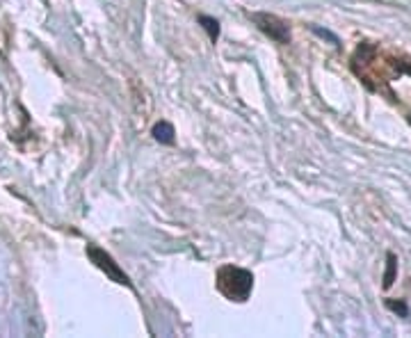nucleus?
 Returning a JSON list of instances; mask_svg holds the SVG:
<instances>
[{
    "label": "nucleus",
    "mask_w": 411,
    "mask_h": 338,
    "mask_svg": "<svg viewBox=\"0 0 411 338\" xmlns=\"http://www.w3.org/2000/svg\"><path fill=\"white\" fill-rule=\"evenodd\" d=\"M217 290L231 302H247L254 290V274L244 267L224 265L217 272Z\"/></svg>",
    "instance_id": "f257e3e1"
},
{
    "label": "nucleus",
    "mask_w": 411,
    "mask_h": 338,
    "mask_svg": "<svg viewBox=\"0 0 411 338\" xmlns=\"http://www.w3.org/2000/svg\"><path fill=\"white\" fill-rule=\"evenodd\" d=\"M87 256L92 258V263L99 267V270H103L108 274L110 279L115 281V284L119 286H126V288H133V281L128 279V274H126L119 265L115 263V258L108 254V251H103L101 247L97 245H87Z\"/></svg>",
    "instance_id": "f03ea898"
},
{
    "label": "nucleus",
    "mask_w": 411,
    "mask_h": 338,
    "mask_svg": "<svg viewBox=\"0 0 411 338\" xmlns=\"http://www.w3.org/2000/svg\"><path fill=\"white\" fill-rule=\"evenodd\" d=\"M251 21L256 23L260 33H265L270 39H274L276 44H281V46H286L290 44V28H288V23L279 19V17H274V14H251Z\"/></svg>",
    "instance_id": "7ed1b4c3"
},
{
    "label": "nucleus",
    "mask_w": 411,
    "mask_h": 338,
    "mask_svg": "<svg viewBox=\"0 0 411 338\" xmlns=\"http://www.w3.org/2000/svg\"><path fill=\"white\" fill-rule=\"evenodd\" d=\"M174 126L169 121H160V124H156L153 126V137L158 140L160 144H171L174 142Z\"/></svg>",
    "instance_id": "20e7f679"
},
{
    "label": "nucleus",
    "mask_w": 411,
    "mask_h": 338,
    "mask_svg": "<svg viewBox=\"0 0 411 338\" xmlns=\"http://www.w3.org/2000/svg\"><path fill=\"white\" fill-rule=\"evenodd\" d=\"M395 274H398V258H395V254H389L386 256V270H384V288L393 286Z\"/></svg>",
    "instance_id": "39448f33"
},
{
    "label": "nucleus",
    "mask_w": 411,
    "mask_h": 338,
    "mask_svg": "<svg viewBox=\"0 0 411 338\" xmlns=\"http://www.w3.org/2000/svg\"><path fill=\"white\" fill-rule=\"evenodd\" d=\"M199 23L206 28V33H208L210 42L215 44L217 39H219V23L215 19H210V17H199Z\"/></svg>",
    "instance_id": "423d86ee"
},
{
    "label": "nucleus",
    "mask_w": 411,
    "mask_h": 338,
    "mask_svg": "<svg viewBox=\"0 0 411 338\" xmlns=\"http://www.w3.org/2000/svg\"><path fill=\"white\" fill-rule=\"evenodd\" d=\"M386 306H389L391 311L400 313L402 318H407V316H409V306H407L405 302H400V300H398V302H395V300H389V302H386Z\"/></svg>",
    "instance_id": "0eeeda50"
},
{
    "label": "nucleus",
    "mask_w": 411,
    "mask_h": 338,
    "mask_svg": "<svg viewBox=\"0 0 411 338\" xmlns=\"http://www.w3.org/2000/svg\"><path fill=\"white\" fill-rule=\"evenodd\" d=\"M409 126H411V115H409Z\"/></svg>",
    "instance_id": "6e6552de"
}]
</instances>
